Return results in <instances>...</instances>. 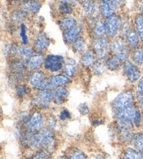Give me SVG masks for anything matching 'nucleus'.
<instances>
[{"label": "nucleus", "mask_w": 143, "mask_h": 159, "mask_svg": "<svg viewBox=\"0 0 143 159\" xmlns=\"http://www.w3.org/2000/svg\"><path fill=\"white\" fill-rule=\"evenodd\" d=\"M1 114H2V113H1V107H0V116H1Z\"/></svg>", "instance_id": "864d4df0"}, {"label": "nucleus", "mask_w": 143, "mask_h": 159, "mask_svg": "<svg viewBox=\"0 0 143 159\" xmlns=\"http://www.w3.org/2000/svg\"><path fill=\"white\" fill-rule=\"evenodd\" d=\"M137 110L138 109L136 108V107L132 104L129 106L116 111L115 117L118 120L133 122Z\"/></svg>", "instance_id": "f8f14e48"}, {"label": "nucleus", "mask_w": 143, "mask_h": 159, "mask_svg": "<svg viewBox=\"0 0 143 159\" xmlns=\"http://www.w3.org/2000/svg\"><path fill=\"white\" fill-rule=\"evenodd\" d=\"M125 37L127 40V43L128 46L131 49L135 50L139 46L141 39L137 34L135 29L131 27H127L125 29Z\"/></svg>", "instance_id": "4468645a"}, {"label": "nucleus", "mask_w": 143, "mask_h": 159, "mask_svg": "<svg viewBox=\"0 0 143 159\" xmlns=\"http://www.w3.org/2000/svg\"><path fill=\"white\" fill-rule=\"evenodd\" d=\"M50 38L48 37L47 34L44 32L38 33L35 39V42H34V45H35V48L37 51L42 52V51L48 49V48L50 46Z\"/></svg>", "instance_id": "dca6fc26"}, {"label": "nucleus", "mask_w": 143, "mask_h": 159, "mask_svg": "<svg viewBox=\"0 0 143 159\" xmlns=\"http://www.w3.org/2000/svg\"><path fill=\"white\" fill-rule=\"evenodd\" d=\"M132 59L138 66H143V47H138L133 50Z\"/></svg>", "instance_id": "473e14b6"}, {"label": "nucleus", "mask_w": 143, "mask_h": 159, "mask_svg": "<svg viewBox=\"0 0 143 159\" xmlns=\"http://www.w3.org/2000/svg\"><path fill=\"white\" fill-rule=\"evenodd\" d=\"M59 11L60 13L65 15H68L73 11L72 4H71L67 0H63L59 5Z\"/></svg>", "instance_id": "72a5a7b5"}, {"label": "nucleus", "mask_w": 143, "mask_h": 159, "mask_svg": "<svg viewBox=\"0 0 143 159\" xmlns=\"http://www.w3.org/2000/svg\"><path fill=\"white\" fill-rule=\"evenodd\" d=\"M50 80L51 87L55 88V87H60L68 84L70 82V78L67 77L65 75H54L51 78Z\"/></svg>", "instance_id": "4be33fe9"}, {"label": "nucleus", "mask_w": 143, "mask_h": 159, "mask_svg": "<svg viewBox=\"0 0 143 159\" xmlns=\"http://www.w3.org/2000/svg\"><path fill=\"white\" fill-rule=\"evenodd\" d=\"M11 71L13 78L17 81H21L25 77V73L26 72L27 67L21 60H16L11 64Z\"/></svg>", "instance_id": "9b49d317"}, {"label": "nucleus", "mask_w": 143, "mask_h": 159, "mask_svg": "<svg viewBox=\"0 0 143 159\" xmlns=\"http://www.w3.org/2000/svg\"><path fill=\"white\" fill-rule=\"evenodd\" d=\"M69 159H87V156L81 150L76 149L70 153Z\"/></svg>", "instance_id": "58836bf2"}, {"label": "nucleus", "mask_w": 143, "mask_h": 159, "mask_svg": "<svg viewBox=\"0 0 143 159\" xmlns=\"http://www.w3.org/2000/svg\"><path fill=\"white\" fill-rule=\"evenodd\" d=\"M27 13L25 11H15L11 13V18L13 22L16 24L22 23L27 18Z\"/></svg>", "instance_id": "7c9ffc66"}, {"label": "nucleus", "mask_w": 143, "mask_h": 159, "mask_svg": "<svg viewBox=\"0 0 143 159\" xmlns=\"http://www.w3.org/2000/svg\"><path fill=\"white\" fill-rule=\"evenodd\" d=\"M133 100V93L130 90L125 91L119 93L115 98L113 103V107L115 111H117L132 105Z\"/></svg>", "instance_id": "423d86ee"}, {"label": "nucleus", "mask_w": 143, "mask_h": 159, "mask_svg": "<svg viewBox=\"0 0 143 159\" xmlns=\"http://www.w3.org/2000/svg\"><path fill=\"white\" fill-rule=\"evenodd\" d=\"M92 67L93 71L96 75H101L105 72L106 65L104 64L102 60H99L98 61H96L95 63H94Z\"/></svg>", "instance_id": "c9c22d12"}, {"label": "nucleus", "mask_w": 143, "mask_h": 159, "mask_svg": "<svg viewBox=\"0 0 143 159\" xmlns=\"http://www.w3.org/2000/svg\"><path fill=\"white\" fill-rule=\"evenodd\" d=\"M33 159H51V153L46 150H41L34 155Z\"/></svg>", "instance_id": "a19ab883"}, {"label": "nucleus", "mask_w": 143, "mask_h": 159, "mask_svg": "<svg viewBox=\"0 0 143 159\" xmlns=\"http://www.w3.org/2000/svg\"><path fill=\"white\" fill-rule=\"evenodd\" d=\"M41 7V4L39 1H32L26 3L24 5L23 11H25L27 13H30L32 14H35L39 12Z\"/></svg>", "instance_id": "cd10ccee"}, {"label": "nucleus", "mask_w": 143, "mask_h": 159, "mask_svg": "<svg viewBox=\"0 0 143 159\" xmlns=\"http://www.w3.org/2000/svg\"><path fill=\"white\" fill-rule=\"evenodd\" d=\"M123 69H124L126 78L131 83L138 82L141 78V70H140L138 65H136L133 61L129 60L124 61Z\"/></svg>", "instance_id": "7ed1b4c3"}, {"label": "nucleus", "mask_w": 143, "mask_h": 159, "mask_svg": "<svg viewBox=\"0 0 143 159\" xmlns=\"http://www.w3.org/2000/svg\"><path fill=\"white\" fill-rule=\"evenodd\" d=\"M45 80L46 78H45V73L44 72L41 70H36L30 76L29 81L33 87L37 89H40Z\"/></svg>", "instance_id": "a211bd4d"}, {"label": "nucleus", "mask_w": 143, "mask_h": 159, "mask_svg": "<svg viewBox=\"0 0 143 159\" xmlns=\"http://www.w3.org/2000/svg\"><path fill=\"white\" fill-rule=\"evenodd\" d=\"M134 23H135L136 32L138 34L141 41L143 42V15L142 13L138 14L136 16Z\"/></svg>", "instance_id": "c756f323"}, {"label": "nucleus", "mask_w": 143, "mask_h": 159, "mask_svg": "<svg viewBox=\"0 0 143 159\" xmlns=\"http://www.w3.org/2000/svg\"><path fill=\"white\" fill-rule=\"evenodd\" d=\"M141 13L143 15V7H142V13Z\"/></svg>", "instance_id": "603ef678"}, {"label": "nucleus", "mask_w": 143, "mask_h": 159, "mask_svg": "<svg viewBox=\"0 0 143 159\" xmlns=\"http://www.w3.org/2000/svg\"><path fill=\"white\" fill-rule=\"evenodd\" d=\"M30 92V89L26 85L19 84L16 88V92L17 96L20 98H23Z\"/></svg>", "instance_id": "4c0bfd02"}, {"label": "nucleus", "mask_w": 143, "mask_h": 159, "mask_svg": "<svg viewBox=\"0 0 143 159\" xmlns=\"http://www.w3.org/2000/svg\"><path fill=\"white\" fill-rule=\"evenodd\" d=\"M142 121H143L142 112L141 110L138 109V110H137L136 112L135 117H134L133 123L137 128H140V127H141V126H142Z\"/></svg>", "instance_id": "ea45409f"}, {"label": "nucleus", "mask_w": 143, "mask_h": 159, "mask_svg": "<svg viewBox=\"0 0 143 159\" xmlns=\"http://www.w3.org/2000/svg\"><path fill=\"white\" fill-rule=\"evenodd\" d=\"M64 64V58L62 55H50L45 59V69L51 72H57L61 70Z\"/></svg>", "instance_id": "6e6552de"}, {"label": "nucleus", "mask_w": 143, "mask_h": 159, "mask_svg": "<svg viewBox=\"0 0 143 159\" xmlns=\"http://www.w3.org/2000/svg\"><path fill=\"white\" fill-rule=\"evenodd\" d=\"M122 62L123 61L120 60L117 57L113 55L112 57L108 59L105 65H106V67L108 69L114 71V70H117L120 69Z\"/></svg>", "instance_id": "c85d7f7f"}, {"label": "nucleus", "mask_w": 143, "mask_h": 159, "mask_svg": "<svg viewBox=\"0 0 143 159\" xmlns=\"http://www.w3.org/2000/svg\"><path fill=\"white\" fill-rule=\"evenodd\" d=\"M45 59L41 53L33 55L27 60V67L31 70H36L40 69L44 64Z\"/></svg>", "instance_id": "f3484780"}, {"label": "nucleus", "mask_w": 143, "mask_h": 159, "mask_svg": "<svg viewBox=\"0 0 143 159\" xmlns=\"http://www.w3.org/2000/svg\"><path fill=\"white\" fill-rule=\"evenodd\" d=\"M33 54L34 50L30 47H19L18 48V55L27 60L33 55Z\"/></svg>", "instance_id": "f704fd0d"}, {"label": "nucleus", "mask_w": 143, "mask_h": 159, "mask_svg": "<svg viewBox=\"0 0 143 159\" xmlns=\"http://www.w3.org/2000/svg\"><path fill=\"white\" fill-rule=\"evenodd\" d=\"M71 117V113L67 109L63 110L59 114V119H60V120H62V121L68 120V119H70Z\"/></svg>", "instance_id": "37998d69"}, {"label": "nucleus", "mask_w": 143, "mask_h": 159, "mask_svg": "<svg viewBox=\"0 0 143 159\" xmlns=\"http://www.w3.org/2000/svg\"><path fill=\"white\" fill-rule=\"evenodd\" d=\"M68 91L64 87H58L53 93L54 103L57 105H62L67 100L68 96Z\"/></svg>", "instance_id": "aec40b11"}, {"label": "nucleus", "mask_w": 143, "mask_h": 159, "mask_svg": "<svg viewBox=\"0 0 143 159\" xmlns=\"http://www.w3.org/2000/svg\"><path fill=\"white\" fill-rule=\"evenodd\" d=\"M100 12L104 18H108L113 16L117 9L114 0H100Z\"/></svg>", "instance_id": "ddd939ff"}, {"label": "nucleus", "mask_w": 143, "mask_h": 159, "mask_svg": "<svg viewBox=\"0 0 143 159\" xmlns=\"http://www.w3.org/2000/svg\"><path fill=\"white\" fill-rule=\"evenodd\" d=\"M21 37L22 39V43L24 45H27L28 36L27 34V28L24 24H22L21 27Z\"/></svg>", "instance_id": "79ce46f5"}, {"label": "nucleus", "mask_w": 143, "mask_h": 159, "mask_svg": "<svg viewBox=\"0 0 143 159\" xmlns=\"http://www.w3.org/2000/svg\"><path fill=\"white\" fill-rule=\"evenodd\" d=\"M82 30L81 25H77L75 27L68 31H66L64 34V39L67 43H72L75 40L79 37Z\"/></svg>", "instance_id": "6ab92c4d"}, {"label": "nucleus", "mask_w": 143, "mask_h": 159, "mask_svg": "<svg viewBox=\"0 0 143 159\" xmlns=\"http://www.w3.org/2000/svg\"><path fill=\"white\" fill-rule=\"evenodd\" d=\"M131 143L134 148L143 154V131L133 133Z\"/></svg>", "instance_id": "b1692460"}, {"label": "nucleus", "mask_w": 143, "mask_h": 159, "mask_svg": "<svg viewBox=\"0 0 143 159\" xmlns=\"http://www.w3.org/2000/svg\"><path fill=\"white\" fill-rule=\"evenodd\" d=\"M136 99L138 102V106L143 108V93L137 91L136 93Z\"/></svg>", "instance_id": "a18cd8bd"}, {"label": "nucleus", "mask_w": 143, "mask_h": 159, "mask_svg": "<svg viewBox=\"0 0 143 159\" xmlns=\"http://www.w3.org/2000/svg\"><path fill=\"white\" fill-rule=\"evenodd\" d=\"M18 48L19 47L16 45H7L4 48L5 55L8 57H13L18 55Z\"/></svg>", "instance_id": "e433bc0d"}, {"label": "nucleus", "mask_w": 143, "mask_h": 159, "mask_svg": "<svg viewBox=\"0 0 143 159\" xmlns=\"http://www.w3.org/2000/svg\"><path fill=\"white\" fill-rule=\"evenodd\" d=\"M78 1L81 3V4H85V3L87 1V0H78Z\"/></svg>", "instance_id": "3c124183"}, {"label": "nucleus", "mask_w": 143, "mask_h": 159, "mask_svg": "<svg viewBox=\"0 0 143 159\" xmlns=\"http://www.w3.org/2000/svg\"><path fill=\"white\" fill-rule=\"evenodd\" d=\"M53 100V93L51 89L41 90L34 100L36 106L41 109H48L50 102Z\"/></svg>", "instance_id": "1a4fd4ad"}, {"label": "nucleus", "mask_w": 143, "mask_h": 159, "mask_svg": "<svg viewBox=\"0 0 143 159\" xmlns=\"http://www.w3.org/2000/svg\"><path fill=\"white\" fill-rule=\"evenodd\" d=\"M55 136L50 129H43L39 131L34 133L31 138L30 146L34 148L44 147L46 151L51 153L55 147Z\"/></svg>", "instance_id": "f257e3e1"}, {"label": "nucleus", "mask_w": 143, "mask_h": 159, "mask_svg": "<svg viewBox=\"0 0 143 159\" xmlns=\"http://www.w3.org/2000/svg\"><path fill=\"white\" fill-rule=\"evenodd\" d=\"M124 159H143V154L135 148L129 147L126 149Z\"/></svg>", "instance_id": "2f4dec72"}, {"label": "nucleus", "mask_w": 143, "mask_h": 159, "mask_svg": "<svg viewBox=\"0 0 143 159\" xmlns=\"http://www.w3.org/2000/svg\"><path fill=\"white\" fill-rule=\"evenodd\" d=\"M94 31L96 35L99 37L104 36L106 34V27H105V22L102 19H97L94 26Z\"/></svg>", "instance_id": "a878e982"}, {"label": "nucleus", "mask_w": 143, "mask_h": 159, "mask_svg": "<svg viewBox=\"0 0 143 159\" xmlns=\"http://www.w3.org/2000/svg\"><path fill=\"white\" fill-rule=\"evenodd\" d=\"M110 49L114 56L118 57L122 61L128 60L130 52L128 48V45L124 39L118 38L114 39L110 44Z\"/></svg>", "instance_id": "f03ea898"}, {"label": "nucleus", "mask_w": 143, "mask_h": 159, "mask_svg": "<svg viewBox=\"0 0 143 159\" xmlns=\"http://www.w3.org/2000/svg\"><path fill=\"white\" fill-rule=\"evenodd\" d=\"M78 70V64L73 59H68L64 66V73L68 78H73Z\"/></svg>", "instance_id": "412c9836"}, {"label": "nucleus", "mask_w": 143, "mask_h": 159, "mask_svg": "<svg viewBox=\"0 0 143 159\" xmlns=\"http://www.w3.org/2000/svg\"><path fill=\"white\" fill-rule=\"evenodd\" d=\"M72 48L76 53H82L86 49V41L82 36H79L72 43Z\"/></svg>", "instance_id": "bb28decb"}, {"label": "nucleus", "mask_w": 143, "mask_h": 159, "mask_svg": "<svg viewBox=\"0 0 143 159\" xmlns=\"http://www.w3.org/2000/svg\"><path fill=\"white\" fill-rule=\"evenodd\" d=\"M95 54L91 51H86L84 52L81 58V62L85 67L92 66L96 62Z\"/></svg>", "instance_id": "393cba45"}, {"label": "nucleus", "mask_w": 143, "mask_h": 159, "mask_svg": "<svg viewBox=\"0 0 143 159\" xmlns=\"http://www.w3.org/2000/svg\"><path fill=\"white\" fill-rule=\"evenodd\" d=\"M122 26V20L118 16H112L107 18L105 22L106 34L110 37L115 36Z\"/></svg>", "instance_id": "9d476101"}, {"label": "nucleus", "mask_w": 143, "mask_h": 159, "mask_svg": "<svg viewBox=\"0 0 143 159\" xmlns=\"http://www.w3.org/2000/svg\"><path fill=\"white\" fill-rule=\"evenodd\" d=\"M84 11L88 18H95L100 13V4L96 0H87L84 4Z\"/></svg>", "instance_id": "2eb2a0df"}, {"label": "nucleus", "mask_w": 143, "mask_h": 159, "mask_svg": "<svg viewBox=\"0 0 143 159\" xmlns=\"http://www.w3.org/2000/svg\"><path fill=\"white\" fill-rule=\"evenodd\" d=\"M108 48L109 42L105 36L99 37L94 40L93 43V48L94 54L99 59V60L104 61L106 59L108 55Z\"/></svg>", "instance_id": "20e7f679"}, {"label": "nucleus", "mask_w": 143, "mask_h": 159, "mask_svg": "<svg viewBox=\"0 0 143 159\" xmlns=\"http://www.w3.org/2000/svg\"><path fill=\"white\" fill-rule=\"evenodd\" d=\"M47 123L48 129L53 130L54 128H55L57 124L56 118L54 116H49L47 119Z\"/></svg>", "instance_id": "c03bdc74"}, {"label": "nucleus", "mask_w": 143, "mask_h": 159, "mask_svg": "<svg viewBox=\"0 0 143 159\" xmlns=\"http://www.w3.org/2000/svg\"><path fill=\"white\" fill-rule=\"evenodd\" d=\"M77 25L76 20L73 17H66L59 21V27L64 32L75 27Z\"/></svg>", "instance_id": "5701e85b"}, {"label": "nucleus", "mask_w": 143, "mask_h": 159, "mask_svg": "<svg viewBox=\"0 0 143 159\" xmlns=\"http://www.w3.org/2000/svg\"><path fill=\"white\" fill-rule=\"evenodd\" d=\"M78 110L82 115H86L89 113V107L87 103H82L79 106Z\"/></svg>", "instance_id": "49530a36"}, {"label": "nucleus", "mask_w": 143, "mask_h": 159, "mask_svg": "<svg viewBox=\"0 0 143 159\" xmlns=\"http://www.w3.org/2000/svg\"><path fill=\"white\" fill-rule=\"evenodd\" d=\"M24 127L28 130L36 133L44 129V120L42 115L39 112H34L30 116L27 120L24 122Z\"/></svg>", "instance_id": "39448f33"}, {"label": "nucleus", "mask_w": 143, "mask_h": 159, "mask_svg": "<svg viewBox=\"0 0 143 159\" xmlns=\"http://www.w3.org/2000/svg\"><path fill=\"white\" fill-rule=\"evenodd\" d=\"M133 124L132 122L119 120L117 124V131L119 138L125 143H131L133 138Z\"/></svg>", "instance_id": "0eeeda50"}, {"label": "nucleus", "mask_w": 143, "mask_h": 159, "mask_svg": "<svg viewBox=\"0 0 143 159\" xmlns=\"http://www.w3.org/2000/svg\"><path fill=\"white\" fill-rule=\"evenodd\" d=\"M17 1L18 2H22V3H28V2H32V1H34V0H17Z\"/></svg>", "instance_id": "8fccbe9b"}, {"label": "nucleus", "mask_w": 143, "mask_h": 159, "mask_svg": "<svg viewBox=\"0 0 143 159\" xmlns=\"http://www.w3.org/2000/svg\"><path fill=\"white\" fill-rule=\"evenodd\" d=\"M137 87H138V92L143 93V77H141V78L138 80Z\"/></svg>", "instance_id": "de8ad7c7"}, {"label": "nucleus", "mask_w": 143, "mask_h": 159, "mask_svg": "<svg viewBox=\"0 0 143 159\" xmlns=\"http://www.w3.org/2000/svg\"><path fill=\"white\" fill-rule=\"evenodd\" d=\"M114 2H115L117 8L122 7V5L124 4V0H114Z\"/></svg>", "instance_id": "09e8293b"}]
</instances>
